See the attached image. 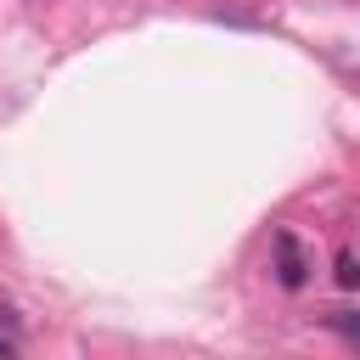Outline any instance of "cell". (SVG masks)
<instances>
[{
  "label": "cell",
  "mask_w": 360,
  "mask_h": 360,
  "mask_svg": "<svg viewBox=\"0 0 360 360\" xmlns=\"http://www.w3.org/2000/svg\"><path fill=\"white\" fill-rule=\"evenodd\" d=\"M276 281L281 287H304L309 281V259H304L292 231H276Z\"/></svg>",
  "instance_id": "obj_1"
},
{
  "label": "cell",
  "mask_w": 360,
  "mask_h": 360,
  "mask_svg": "<svg viewBox=\"0 0 360 360\" xmlns=\"http://www.w3.org/2000/svg\"><path fill=\"white\" fill-rule=\"evenodd\" d=\"M338 281L343 287H360V248H343L338 253Z\"/></svg>",
  "instance_id": "obj_2"
},
{
  "label": "cell",
  "mask_w": 360,
  "mask_h": 360,
  "mask_svg": "<svg viewBox=\"0 0 360 360\" xmlns=\"http://www.w3.org/2000/svg\"><path fill=\"white\" fill-rule=\"evenodd\" d=\"M332 332H343L349 343H360V309H332Z\"/></svg>",
  "instance_id": "obj_3"
},
{
  "label": "cell",
  "mask_w": 360,
  "mask_h": 360,
  "mask_svg": "<svg viewBox=\"0 0 360 360\" xmlns=\"http://www.w3.org/2000/svg\"><path fill=\"white\" fill-rule=\"evenodd\" d=\"M6 349H11V338H0V354H6Z\"/></svg>",
  "instance_id": "obj_4"
}]
</instances>
